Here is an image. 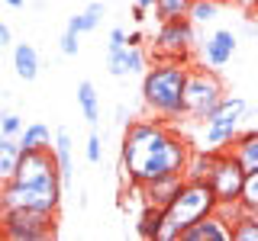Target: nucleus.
<instances>
[{
  "label": "nucleus",
  "instance_id": "nucleus-1",
  "mask_svg": "<svg viewBox=\"0 0 258 241\" xmlns=\"http://www.w3.org/2000/svg\"><path fill=\"white\" fill-rule=\"evenodd\" d=\"M187 142L171 132L165 123H129L123 135V171L142 187L168 174H184L187 164Z\"/></svg>",
  "mask_w": 258,
  "mask_h": 241
},
{
  "label": "nucleus",
  "instance_id": "nucleus-2",
  "mask_svg": "<svg viewBox=\"0 0 258 241\" xmlns=\"http://www.w3.org/2000/svg\"><path fill=\"white\" fill-rule=\"evenodd\" d=\"M184 80H187V68L184 61H155V68H149L142 74V100L155 116L177 119L184 116Z\"/></svg>",
  "mask_w": 258,
  "mask_h": 241
},
{
  "label": "nucleus",
  "instance_id": "nucleus-3",
  "mask_svg": "<svg viewBox=\"0 0 258 241\" xmlns=\"http://www.w3.org/2000/svg\"><path fill=\"white\" fill-rule=\"evenodd\" d=\"M216 206H220V199H216L210 180H187V177H184L177 196L171 199V206L165 209V225H161L158 238L161 241H177L187 225H194L197 219L210 215Z\"/></svg>",
  "mask_w": 258,
  "mask_h": 241
},
{
  "label": "nucleus",
  "instance_id": "nucleus-4",
  "mask_svg": "<svg viewBox=\"0 0 258 241\" xmlns=\"http://www.w3.org/2000/svg\"><path fill=\"white\" fill-rule=\"evenodd\" d=\"M0 231L13 241H45L58 235L55 212L42 209H4L0 212Z\"/></svg>",
  "mask_w": 258,
  "mask_h": 241
},
{
  "label": "nucleus",
  "instance_id": "nucleus-5",
  "mask_svg": "<svg viewBox=\"0 0 258 241\" xmlns=\"http://www.w3.org/2000/svg\"><path fill=\"white\" fill-rule=\"evenodd\" d=\"M223 80L216 68H187V80H184V112L194 119H204L216 103L223 100Z\"/></svg>",
  "mask_w": 258,
  "mask_h": 241
},
{
  "label": "nucleus",
  "instance_id": "nucleus-6",
  "mask_svg": "<svg viewBox=\"0 0 258 241\" xmlns=\"http://www.w3.org/2000/svg\"><path fill=\"white\" fill-rule=\"evenodd\" d=\"M207 180H210V187H213L216 199H220V206L239 203L242 183H245V167L232 155V148H216V158H213V167H210Z\"/></svg>",
  "mask_w": 258,
  "mask_h": 241
},
{
  "label": "nucleus",
  "instance_id": "nucleus-7",
  "mask_svg": "<svg viewBox=\"0 0 258 241\" xmlns=\"http://www.w3.org/2000/svg\"><path fill=\"white\" fill-rule=\"evenodd\" d=\"M64 190L52 187H26V183L7 180L0 187V212L4 209H42V212H58Z\"/></svg>",
  "mask_w": 258,
  "mask_h": 241
},
{
  "label": "nucleus",
  "instance_id": "nucleus-8",
  "mask_svg": "<svg viewBox=\"0 0 258 241\" xmlns=\"http://www.w3.org/2000/svg\"><path fill=\"white\" fill-rule=\"evenodd\" d=\"M197 42L194 36V23L190 16H177V20H165L155 36V58L161 61H184L187 64L190 58V48Z\"/></svg>",
  "mask_w": 258,
  "mask_h": 241
},
{
  "label": "nucleus",
  "instance_id": "nucleus-9",
  "mask_svg": "<svg viewBox=\"0 0 258 241\" xmlns=\"http://www.w3.org/2000/svg\"><path fill=\"white\" fill-rule=\"evenodd\" d=\"M177 241H232V225L213 209L210 215H204V219H197L194 225H187Z\"/></svg>",
  "mask_w": 258,
  "mask_h": 241
},
{
  "label": "nucleus",
  "instance_id": "nucleus-10",
  "mask_svg": "<svg viewBox=\"0 0 258 241\" xmlns=\"http://www.w3.org/2000/svg\"><path fill=\"white\" fill-rule=\"evenodd\" d=\"M184 183V174H168V177H158V180L152 183H142V196H145V206H158V209H168L171 206V199L177 196V190H181Z\"/></svg>",
  "mask_w": 258,
  "mask_h": 241
},
{
  "label": "nucleus",
  "instance_id": "nucleus-11",
  "mask_svg": "<svg viewBox=\"0 0 258 241\" xmlns=\"http://www.w3.org/2000/svg\"><path fill=\"white\" fill-rule=\"evenodd\" d=\"M232 55H236V36H232V29H216L213 36L207 39V48H204L207 64L220 71L223 64L232 61Z\"/></svg>",
  "mask_w": 258,
  "mask_h": 241
},
{
  "label": "nucleus",
  "instance_id": "nucleus-12",
  "mask_svg": "<svg viewBox=\"0 0 258 241\" xmlns=\"http://www.w3.org/2000/svg\"><path fill=\"white\" fill-rule=\"evenodd\" d=\"M232 155H236L242 161V167L248 171H258V129H252V132H239L236 139H232Z\"/></svg>",
  "mask_w": 258,
  "mask_h": 241
},
{
  "label": "nucleus",
  "instance_id": "nucleus-13",
  "mask_svg": "<svg viewBox=\"0 0 258 241\" xmlns=\"http://www.w3.org/2000/svg\"><path fill=\"white\" fill-rule=\"evenodd\" d=\"M55 161H58V174H61V187L68 190L71 180H75V164H71V135L68 129H58L55 132Z\"/></svg>",
  "mask_w": 258,
  "mask_h": 241
},
{
  "label": "nucleus",
  "instance_id": "nucleus-14",
  "mask_svg": "<svg viewBox=\"0 0 258 241\" xmlns=\"http://www.w3.org/2000/svg\"><path fill=\"white\" fill-rule=\"evenodd\" d=\"M13 68H16V77L36 80L39 77V52L29 42H20L13 48Z\"/></svg>",
  "mask_w": 258,
  "mask_h": 241
},
{
  "label": "nucleus",
  "instance_id": "nucleus-15",
  "mask_svg": "<svg viewBox=\"0 0 258 241\" xmlns=\"http://www.w3.org/2000/svg\"><path fill=\"white\" fill-rule=\"evenodd\" d=\"M242 112H245V100H242V96H223V100L204 116V123H239Z\"/></svg>",
  "mask_w": 258,
  "mask_h": 241
},
{
  "label": "nucleus",
  "instance_id": "nucleus-16",
  "mask_svg": "<svg viewBox=\"0 0 258 241\" xmlns=\"http://www.w3.org/2000/svg\"><path fill=\"white\" fill-rule=\"evenodd\" d=\"M78 103H81V116L87 119V126L100 123V96H97V87L91 80H81L78 84Z\"/></svg>",
  "mask_w": 258,
  "mask_h": 241
},
{
  "label": "nucleus",
  "instance_id": "nucleus-17",
  "mask_svg": "<svg viewBox=\"0 0 258 241\" xmlns=\"http://www.w3.org/2000/svg\"><path fill=\"white\" fill-rule=\"evenodd\" d=\"M20 155H23L20 142L13 135H0V180H10L13 177L16 164H20Z\"/></svg>",
  "mask_w": 258,
  "mask_h": 241
},
{
  "label": "nucleus",
  "instance_id": "nucleus-18",
  "mask_svg": "<svg viewBox=\"0 0 258 241\" xmlns=\"http://www.w3.org/2000/svg\"><path fill=\"white\" fill-rule=\"evenodd\" d=\"M20 148L23 151H36V148H52V132L45 123H32L20 132Z\"/></svg>",
  "mask_w": 258,
  "mask_h": 241
},
{
  "label": "nucleus",
  "instance_id": "nucleus-19",
  "mask_svg": "<svg viewBox=\"0 0 258 241\" xmlns=\"http://www.w3.org/2000/svg\"><path fill=\"white\" fill-rule=\"evenodd\" d=\"M161 225H165V209H158V206H145L142 209V215H139V222H136V231H139L142 238H158L161 235Z\"/></svg>",
  "mask_w": 258,
  "mask_h": 241
},
{
  "label": "nucleus",
  "instance_id": "nucleus-20",
  "mask_svg": "<svg viewBox=\"0 0 258 241\" xmlns=\"http://www.w3.org/2000/svg\"><path fill=\"white\" fill-rule=\"evenodd\" d=\"M213 158H216V148H210V151H194V155H187L184 177H187V180H207L210 167H213Z\"/></svg>",
  "mask_w": 258,
  "mask_h": 241
},
{
  "label": "nucleus",
  "instance_id": "nucleus-21",
  "mask_svg": "<svg viewBox=\"0 0 258 241\" xmlns=\"http://www.w3.org/2000/svg\"><path fill=\"white\" fill-rule=\"evenodd\" d=\"M239 135V123H207V148H229Z\"/></svg>",
  "mask_w": 258,
  "mask_h": 241
},
{
  "label": "nucleus",
  "instance_id": "nucleus-22",
  "mask_svg": "<svg viewBox=\"0 0 258 241\" xmlns=\"http://www.w3.org/2000/svg\"><path fill=\"white\" fill-rule=\"evenodd\" d=\"M190 4H194V0H155V20L165 23V20L187 16L190 13Z\"/></svg>",
  "mask_w": 258,
  "mask_h": 241
},
{
  "label": "nucleus",
  "instance_id": "nucleus-23",
  "mask_svg": "<svg viewBox=\"0 0 258 241\" xmlns=\"http://www.w3.org/2000/svg\"><path fill=\"white\" fill-rule=\"evenodd\" d=\"M232 241H258V212H242V219L232 222Z\"/></svg>",
  "mask_w": 258,
  "mask_h": 241
},
{
  "label": "nucleus",
  "instance_id": "nucleus-24",
  "mask_svg": "<svg viewBox=\"0 0 258 241\" xmlns=\"http://www.w3.org/2000/svg\"><path fill=\"white\" fill-rule=\"evenodd\" d=\"M220 7H223V0H194L187 16L194 23H210V20L220 16Z\"/></svg>",
  "mask_w": 258,
  "mask_h": 241
},
{
  "label": "nucleus",
  "instance_id": "nucleus-25",
  "mask_svg": "<svg viewBox=\"0 0 258 241\" xmlns=\"http://www.w3.org/2000/svg\"><path fill=\"white\" fill-rule=\"evenodd\" d=\"M239 203L245 206V209H252V212H258V171H248V174H245V183H242Z\"/></svg>",
  "mask_w": 258,
  "mask_h": 241
},
{
  "label": "nucleus",
  "instance_id": "nucleus-26",
  "mask_svg": "<svg viewBox=\"0 0 258 241\" xmlns=\"http://www.w3.org/2000/svg\"><path fill=\"white\" fill-rule=\"evenodd\" d=\"M78 16H81V32H91V29L100 26V20L107 16V7H103V4H91L84 13H78Z\"/></svg>",
  "mask_w": 258,
  "mask_h": 241
},
{
  "label": "nucleus",
  "instance_id": "nucleus-27",
  "mask_svg": "<svg viewBox=\"0 0 258 241\" xmlns=\"http://www.w3.org/2000/svg\"><path fill=\"white\" fill-rule=\"evenodd\" d=\"M145 52L142 45H126V74H145Z\"/></svg>",
  "mask_w": 258,
  "mask_h": 241
},
{
  "label": "nucleus",
  "instance_id": "nucleus-28",
  "mask_svg": "<svg viewBox=\"0 0 258 241\" xmlns=\"http://www.w3.org/2000/svg\"><path fill=\"white\" fill-rule=\"evenodd\" d=\"M107 71L113 77H129L126 74V48H116V52L107 55Z\"/></svg>",
  "mask_w": 258,
  "mask_h": 241
},
{
  "label": "nucleus",
  "instance_id": "nucleus-29",
  "mask_svg": "<svg viewBox=\"0 0 258 241\" xmlns=\"http://www.w3.org/2000/svg\"><path fill=\"white\" fill-rule=\"evenodd\" d=\"M23 132V123H20V116H16V112H4V116H0V135H20Z\"/></svg>",
  "mask_w": 258,
  "mask_h": 241
},
{
  "label": "nucleus",
  "instance_id": "nucleus-30",
  "mask_svg": "<svg viewBox=\"0 0 258 241\" xmlns=\"http://www.w3.org/2000/svg\"><path fill=\"white\" fill-rule=\"evenodd\" d=\"M100 158H103V139L97 132H91V139H87V161L100 164Z\"/></svg>",
  "mask_w": 258,
  "mask_h": 241
},
{
  "label": "nucleus",
  "instance_id": "nucleus-31",
  "mask_svg": "<svg viewBox=\"0 0 258 241\" xmlns=\"http://www.w3.org/2000/svg\"><path fill=\"white\" fill-rule=\"evenodd\" d=\"M78 36H81V32H71V29H64V36L58 39V48H61V55H78Z\"/></svg>",
  "mask_w": 258,
  "mask_h": 241
},
{
  "label": "nucleus",
  "instance_id": "nucleus-32",
  "mask_svg": "<svg viewBox=\"0 0 258 241\" xmlns=\"http://www.w3.org/2000/svg\"><path fill=\"white\" fill-rule=\"evenodd\" d=\"M107 48H110V52H116V48H126V32L123 29H110V42H107Z\"/></svg>",
  "mask_w": 258,
  "mask_h": 241
},
{
  "label": "nucleus",
  "instance_id": "nucleus-33",
  "mask_svg": "<svg viewBox=\"0 0 258 241\" xmlns=\"http://www.w3.org/2000/svg\"><path fill=\"white\" fill-rule=\"evenodd\" d=\"M7 45H10V26L0 23V48H7Z\"/></svg>",
  "mask_w": 258,
  "mask_h": 241
},
{
  "label": "nucleus",
  "instance_id": "nucleus-34",
  "mask_svg": "<svg viewBox=\"0 0 258 241\" xmlns=\"http://www.w3.org/2000/svg\"><path fill=\"white\" fill-rule=\"evenodd\" d=\"M142 42H145L142 32H129V36H126V45H142Z\"/></svg>",
  "mask_w": 258,
  "mask_h": 241
},
{
  "label": "nucleus",
  "instance_id": "nucleus-35",
  "mask_svg": "<svg viewBox=\"0 0 258 241\" xmlns=\"http://www.w3.org/2000/svg\"><path fill=\"white\" fill-rule=\"evenodd\" d=\"M133 20H136V23H145V7H139V4L133 7Z\"/></svg>",
  "mask_w": 258,
  "mask_h": 241
},
{
  "label": "nucleus",
  "instance_id": "nucleus-36",
  "mask_svg": "<svg viewBox=\"0 0 258 241\" xmlns=\"http://www.w3.org/2000/svg\"><path fill=\"white\" fill-rule=\"evenodd\" d=\"M68 29L71 32H81V16H71V20H68Z\"/></svg>",
  "mask_w": 258,
  "mask_h": 241
},
{
  "label": "nucleus",
  "instance_id": "nucleus-37",
  "mask_svg": "<svg viewBox=\"0 0 258 241\" xmlns=\"http://www.w3.org/2000/svg\"><path fill=\"white\" fill-rule=\"evenodd\" d=\"M129 112H126V106H116V119H119V123H123V126H129Z\"/></svg>",
  "mask_w": 258,
  "mask_h": 241
},
{
  "label": "nucleus",
  "instance_id": "nucleus-38",
  "mask_svg": "<svg viewBox=\"0 0 258 241\" xmlns=\"http://www.w3.org/2000/svg\"><path fill=\"white\" fill-rule=\"evenodd\" d=\"M136 4H139V7H145V10H149V7H155V0H136Z\"/></svg>",
  "mask_w": 258,
  "mask_h": 241
},
{
  "label": "nucleus",
  "instance_id": "nucleus-39",
  "mask_svg": "<svg viewBox=\"0 0 258 241\" xmlns=\"http://www.w3.org/2000/svg\"><path fill=\"white\" fill-rule=\"evenodd\" d=\"M7 4H10V7H16V10H20V7L26 4V0H7Z\"/></svg>",
  "mask_w": 258,
  "mask_h": 241
},
{
  "label": "nucleus",
  "instance_id": "nucleus-40",
  "mask_svg": "<svg viewBox=\"0 0 258 241\" xmlns=\"http://www.w3.org/2000/svg\"><path fill=\"white\" fill-rule=\"evenodd\" d=\"M236 4H252V7H255V4H258V0H236Z\"/></svg>",
  "mask_w": 258,
  "mask_h": 241
},
{
  "label": "nucleus",
  "instance_id": "nucleus-41",
  "mask_svg": "<svg viewBox=\"0 0 258 241\" xmlns=\"http://www.w3.org/2000/svg\"><path fill=\"white\" fill-rule=\"evenodd\" d=\"M0 96H4V87H0Z\"/></svg>",
  "mask_w": 258,
  "mask_h": 241
},
{
  "label": "nucleus",
  "instance_id": "nucleus-42",
  "mask_svg": "<svg viewBox=\"0 0 258 241\" xmlns=\"http://www.w3.org/2000/svg\"><path fill=\"white\" fill-rule=\"evenodd\" d=\"M255 7H258V4H255ZM255 23H258V16H255Z\"/></svg>",
  "mask_w": 258,
  "mask_h": 241
}]
</instances>
